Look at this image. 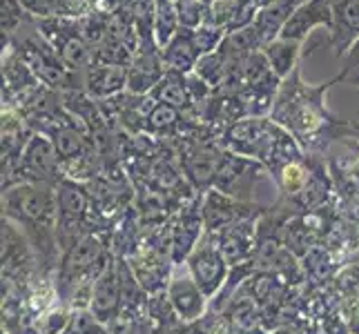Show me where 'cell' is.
I'll list each match as a JSON object with an SVG mask.
<instances>
[{"mask_svg": "<svg viewBox=\"0 0 359 334\" xmlns=\"http://www.w3.org/2000/svg\"><path fill=\"white\" fill-rule=\"evenodd\" d=\"M332 85H337L335 78L321 85L306 83L299 65L288 78L281 81L270 111V118L288 130L306 154L319 158H326L332 143L359 139L357 123L339 118L326 105V94Z\"/></svg>", "mask_w": 359, "mask_h": 334, "instance_id": "1", "label": "cell"}, {"mask_svg": "<svg viewBox=\"0 0 359 334\" xmlns=\"http://www.w3.org/2000/svg\"><path fill=\"white\" fill-rule=\"evenodd\" d=\"M3 218L11 221L29 241L41 274L56 281L60 263L56 185L20 183L3 190Z\"/></svg>", "mask_w": 359, "mask_h": 334, "instance_id": "2", "label": "cell"}, {"mask_svg": "<svg viewBox=\"0 0 359 334\" xmlns=\"http://www.w3.org/2000/svg\"><path fill=\"white\" fill-rule=\"evenodd\" d=\"M56 209L60 252L69 250L90 234L112 230V223H107L96 212L88 185L81 181L63 179L56 185Z\"/></svg>", "mask_w": 359, "mask_h": 334, "instance_id": "3", "label": "cell"}, {"mask_svg": "<svg viewBox=\"0 0 359 334\" xmlns=\"http://www.w3.org/2000/svg\"><path fill=\"white\" fill-rule=\"evenodd\" d=\"M7 49H14L25 63L29 65V69L36 74V78L43 85H47V88H52L56 92L83 90L85 74L72 71L63 60H60V56L54 52V47L43 39L39 29H36V22L20 29L11 41H3V52H7Z\"/></svg>", "mask_w": 359, "mask_h": 334, "instance_id": "4", "label": "cell"}, {"mask_svg": "<svg viewBox=\"0 0 359 334\" xmlns=\"http://www.w3.org/2000/svg\"><path fill=\"white\" fill-rule=\"evenodd\" d=\"M65 176L60 158L54 150V143L43 134H36L29 139L18 163L3 174V190L14 188L20 183H47L58 185Z\"/></svg>", "mask_w": 359, "mask_h": 334, "instance_id": "5", "label": "cell"}, {"mask_svg": "<svg viewBox=\"0 0 359 334\" xmlns=\"http://www.w3.org/2000/svg\"><path fill=\"white\" fill-rule=\"evenodd\" d=\"M34 22L72 71L85 74L94 65V49L85 43L76 18H36Z\"/></svg>", "mask_w": 359, "mask_h": 334, "instance_id": "6", "label": "cell"}, {"mask_svg": "<svg viewBox=\"0 0 359 334\" xmlns=\"http://www.w3.org/2000/svg\"><path fill=\"white\" fill-rule=\"evenodd\" d=\"M185 267H188L190 277L196 281V286L203 290V294L210 301L221 294L230 279V263L219 247V241L212 232H205L203 239L196 243V247L185 258Z\"/></svg>", "mask_w": 359, "mask_h": 334, "instance_id": "7", "label": "cell"}, {"mask_svg": "<svg viewBox=\"0 0 359 334\" xmlns=\"http://www.w3.org/2000/svg\"><path fill=\"white\" fill-rule=\"evenodd\" d=\"M266 174L268 169L264 163L226 150L224 156H221L212 190L228 194L243 203H255V188Z\"/></svg>", "mask_w": 359, "mask_h": 334, "instance_id": "8", "label": "cell"}, {"mask_svg": "<svg viewBox=\"0 0 359 334\" xmlns=\"http://www.w3.org/2000/svg\"><path fill=\"white\" fill-rule=\"evenodd\" d=\"M41 274L39 261L29 241L11 221L3 218V283L27 290L29 283Z\"/></svg>", "mask_w": 359, "mask_h": 334, "instance_id": "9", "label": "cell"}, {"mask_svg": "<svg viewBox=\"0 0 359 334\" xmlns=\"http://www.w3.org/2000/svg\"><path fill=\"white\" fill-rule=\"evenodd\" d=\"M201 209H203L205 232H219L239 221H250V218L259 221L270 207H264L259 203H243L217 190H208L201 196Z\"/></svg>", "mask_w": 359, "mask_h": 334, "instance_id": "10", "label": "cell"}, {"mask_svg": "<svg viewBox=\"0 0 359 334\" xmlns=\"http://www.w3.org/2000/svg\"><path fill=\"white\" fill-rule=\"evenodd\" d=\"M205 234V221L201 209V194L177 209V216L170 221V241H172V261L183 265L185 258L196 247Z\"/></svg>", "mask_w": 359, "mask_h": 334, "instance_id": "11", "label": "cell"}, {"mask_svg": "<svg viewBox=\"0 0 359 334\" xmlns=\"http://www.w3.org/2000/svg\"><path fill=\"white\" fill-rule=\"evenodd\" d=\"M165 294L181 323H194V321H201L208 314L210 299L203 294V290L196 286V281L190 277V272L185 265H175Z\"/></svg>", "mask_w": 359, "mask_h": 334, "instance_id": "12", "label": "cell"}, {"mask_svg": "<svg viewBox=\"0 0 359 334\" xmlns=\"http://www.w3.org/2000/svg\"><path fill=\"white\" fill-rule=\"evenodd\" d=\"M123 303H126V290H123V274H121L118 256H114L112 261H109V265L103 270V274L94 283L90 310L105 326L121 314Z\"/></svg>", "mask_w": 359, "mask_h": 334, "instance_id": "13", "label": "cell"}, {"mask_svg": "<svg viewBox=\"0 0 359 334\" xmlns=\"http://www.w3.org/2000/svg\"><path fill=\"white\" fill-rule=\"evenodd\" d=\"M224 256L228 258L230 267L252 263L255 252H257V243H259V221H239L234 225H228L219 232H212Z\"/></svg>", "mask_w": 359, "mask_h": 334, "instance_id": "14", "label": "cell"}, {"mask_svg": "<svg viewBox=\"0 0 359 334\" xmlns=\"http://www.w3.org/2000/svg\"><path fill=\"white\" fill-rule=\"evenodd\" d=\"M315 27H326L332 29V7L330 0H306L292 11V16L283 25L281 34L277 39H288V41H299L304 43Z\"/></svg>", "mask_w": 359, "mask_h": 334, "instance_id": "15", "label": "cell"}, {"mask_svg": "<svg viewBox=\"0 0 359 334\" xmlns=\"http://www.w3.org/2000/svg\"><path fill=\"white\" fill-rule=\"evenodd\" d=\"M3 130H0V154H3V165L0 172L7 174V172L18 163V158L22 156L25 147H27L29 139L34 136V130L27 125L18 109L14 107H3Z\"/></svg>", "mask_w": 359, "mask_h": 334, "instance_id": "16", "label": "cell"}, {"mask_svg": "<svg viewBox=\"0 0 359 334\" xmlns=\"http://www.w3.org/2000/svg\"><path fill=\"white\" fill-rule=\"evenodd\" d=\"M165 63L161 49H139L128 69V92L136 96H150V92L165 76Z\"/></svg>", "mask_w": 359, "mask_h": 334, "instance_id": "17", "label": "cell"}, {"mask_svg": "<svg viewBox=\"0 0 359 334\" xmlns=\"http://www.w3.org/2000/svg\"><path fill=\"white\" fill-rule=\"evenodd\" d=\"M332 29L328 36L335 56L344 58L351 45L359 39V0H330Z\"/></svg>", "mask_w": 359, "mask_h": 334, "instance_id": "18", "label": "cell"}, {"mask_svg": "<svg viewBox=\"0 0 359 334\" xmlns=\"http://www.w3.org/2000/svg\"><path fill=\"white\" fill-rule=\"evenodd\" d=\"M39 85L43 83L36 78V74L14 49L3 52V107L14 105L18 98L29 94Z\"/></svg>", "mask_w": 359, "mask_h": 334, "instance_id": "19", "label": "cell"}, {"mask_svg": "<svg viewBox=\"0 0 359 334\" xmlns=\"http://www.w3.org/2000/svg\"><path fill=\"white\" fill-rule=\"evenodd\" d=\"M128 69L130 67L94 63L83 76V92L94 101H107L116 94L128 92Z\"/></svg>", "mask_w": 359, "mask_h": 334, "instance_id": "20", "label": "cell"}, {"mask_svg": "<svg viewBox=\"0 0 359 334\" xmlns=\"http://www.w3.org/2000/svg\"><path fill=\"white\" fill-rule=\"evenodd\" d=\"M150 98H154L156 103L177 107L179 111H183V114H188L190 118L196 120V103L188 85V74L168 69L165 76L161 78V83L150 92Z\"/></svg>", "mask_w": 359, "mask_h": 334, "instance_id": "21", "label": "cell"}, {"mask_svg": "<svg viewBox=\"0 0 359 334\" xmlns=\"http://www.w3.org/2000/svg\"><path fill=\"white\" fill-rule=\"evenodd\" d=\"M161 56H163V63L168 69L192 74L201 58V52L196 47V39H194V29L181 27L175 39L161 49Z\"/></svg>", "mask_w": 359, "mask_h": 334, "instance_id": "22", "label": "cell"}, {"mask_svg": "<svg viewBox=\"0 0 359 334\" xmlns=\"http://www.w3.org/2000/svg\"><path fill=\"white\" fill-rule=\"evenodd\" d=\"M264 52H266V58H268L272 71L283 81L302 65L299 58L304 52V43L288 41V39H275L264 47Z\"/></svg>", "mask_w": 359, "mask_h": 334, "instance_id": "23", "label": "cell"}, {"mask_svg": "<svg viewBox=\"0 0 359 334\" xmlns=\"http://www.w3.org/2000/svg\"><path fill=\"white\" fill-rule=\"evenodd\" d=\"M34 18H81L90 9L88 0H20Z\"/></svg>", "mask_w": 359, "mask_h": 334, "instance_id": "24", "label": "cell"}, {"mask_svg": "<svg viewBox=\"0 0 359 334\" xmlns=\"http://www.w3.org/2000/svg\"><path fill=\"white\" fill-rule=\"evenodd\" d=\"M105 334H152V323L145 307H126L116 319L105 323Z\"/></svg>", "mask_w": 359, "mask_h": 334, "instance_id": "25", "label": "cell"}, {"mask_svg": "<svg viewBox=\"0 0 359 334\" xmlns=\"http://www.w3.org/2000/svg\"><path fill=\"white\" fill-rule=\"evenodd\" d=\"M181 29L179 11L175 0H156V14H154V39L156 45L163 49Z\"/></svg>", "mask_w": 359, "mask_h": 334, "instance_id": "26", "label": "cell"}, {"mask_svg": "<svg viewBox=\"0 0 359 334\" xmlns=\"http://www.w3.org/2000/svg\"><path fill=\"white\" fill-rule=\"evenodd\" d=\"M79 20V29L83 34L85 43L92 49H98L107 39H109V29H112V14H105V11H88L85 16L76 18Z\"/></svg>", "mask_w": 359, "mask_h": 334, "instance_id": "27", "label": "cell"}, {"mask_svg": "<svg viewBox=\"0 0 359 334\" xmlns=\"http://www.w3.org/2000/svg\"><path fill=\"white\" fill-rule=\"evenodd\" d=\"M34 22V16H29L20 0H0V32L3 41H11L14 36Z\"/></svg>", "mask_w": 359, "mask_h": 334, "instance_id": "28", "label": "cell"}, {"mask_svg": "<svg viewBox=\"0 0 359 334\" xmlns=\"http://www.w3.org/2000/svg\"><path fill=\"white\" fill-rule=\"evenodd\" d=\"M194 74L212 92H219L221 88H224V81H226V58H224V54L217 49V52H212V54L201 56L199 63H196V67H194Z\"/></svg>", "mask_w": 359, "mask_h": 334, "instance_id": "29", "label": "cell"}, {"mask_svg": "<svg viewBox=\"0 0 359 334\" xmlns=\"http://www.w3.org/2000/svg\"><path fill=\"white\" fill-rule=\"evenodd\" d=\"M72 307L69 305H65V303H56V305H52L49 310L36 321V326H39V330L43 332V334H63V330L67 328V323H69V319H72Z\"/></svg>", "mask_w": 359, "mask_h": 334, "instance_id": "30", "label": "cell"}, {"mask_svg": "<svg viewBox=\"0 0 359 334\" xmlns=\"http://www.w3.org/2000/svg\"><path fill=\"white\" fill-rule=\"evenodd\" d=\"M63 334H105V326L92 314V310H74Z\"/></svg>", "mask_w": 359, "mask_h": 334, "instance_id": "31", "label": "cell"}, {"mask_svg": "<svg viewBox=\"0 0 359 334\" xmlns=\"http://www.w3.org/2000/svg\"><path fill=\"white\" fill-rule=\"evenodd\" d=\"M335 83H346L359 88V39L351 45L348 52L344 54L341 71L335 76Z\"/></svg>", "mask_w": 359, "mask_h": 334, "instance_id": "32", "label": "cell"}, {"mask_svg": "<svg viewBox=\"0 0 359 334\" xmlns=\"http://www.w3.org/2000/svg\"><path fill=\"white\" fill-rule=\"evenodd\" d=\"M228 36L226 29H219V27H210V25H203V27L194 29V39H196V47H199L201 56L205 54H212L221 47L224 39Z\"/></svg>", "mask_w": 359, "mask_h": 334, "instance_id": "33", "label": "cell"}, {"mask_svg": "<svg viewBox=\"0 0 359 334\" xmlns=\"http://www.w3.org/2000/svg\"><path fill=\"white\" fill-rule=\"evenodd\" d=\"M136 0H88L90 9L105 11V14H121V11H132Z\"/></svg>", "mask_w": 359, "mask_h": 334, "instance_id": "34", "label": "cell"}, {"mask_svg": "<svg viewBox=\"0 0 359 334\" xmlns=\"http://www.w3.org/2000/svg\"><path fill=\"white\" fill-rule=\"evenodd\" d=\"M175 3H177V0H175Z\"/></svg>", "mask_w": 359, "mask_h": 334, "instance_id": "35", "label": "cell"}]
</instances>
